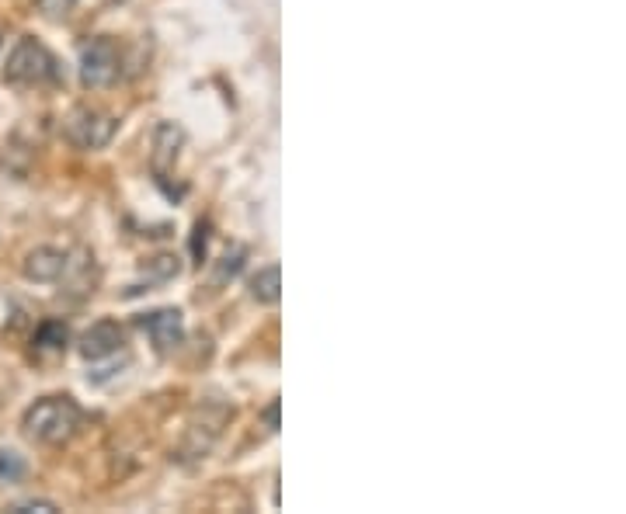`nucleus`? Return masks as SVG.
I'll return each instance as SVG.
<instances>
[{
  "label": "nucleus",
  "mask_w": 626,
  "mask_h": 514,
  "mask_svg": "<svg viewBox=\"0 0 626 514\" xmlns=\"http://www.w3.org/2000/svg\"><path fill=\"white\" fill-rule=\"evenodd\" d=\"M84 428V410L74 396H42L21 417V431L39 445H67Z\"/></svg>",
  "instance_id": "obj_1"
},
{
  "label": "nucleus",
  "mask_w": 626,
  "mask_h": 514,
  "mask_svg": "<svg viewBox=\"0 0 626 514\" xmlns=\"http://www.w3.org/2000/svg\"><path fill=\"white\" fill-rule=\"evenodd\" d=\"M4 80L7 84H18V87H42V84H60L63 70L60 60L42 46L39 39L32 35H21L18 46L11 49L4 66Z\"/></svg>",
  "instance_id": "obj_2"
},
{
  "label": "nucleus",
  "mask_w": 626,
  "mask_h": 514,
  "mask_svg": "<svg viewBox=\"0 0 626 514\" xmlns=\"http://www.w3.org/2000/svg\"><path fill=\"white\" fill-rule=\"evenodd\" d=\"M122 77V49L115 39L98 35V39L84 42L80 49V84L101 91V87H112Z\"/></svg>",
  "instance_id": "obj_3"
},
{
  "label": "nucleus",
  "mask_w": 626,
  "mask_h": 514,
  "mask_svg": "<svg viewBox=\"0 0 626 514\" xmlns=\"http://www.w3.org/2000/svg\"><path fill=\"white\" fill-rule=\"evenodd\" d=\"M115 129H119V119L101 108H74L63 122V139L77 150H101L115 139Z\"/></svg>",
  "instance_id": "obj_4"
},
{
  "label": "nucleus",
  "mask_w": 626,
  "mask_h": 514,
  "mask_svg": "<svg viewBox=\"0 0 626 514\" xmlns=\"http://www.w3.org/2000/svg\"><path fill=\"white\" fill-rule=\"evenodd\" d=\"M122 344H126V330H122L115 320H98L80 334L77 351L87 358V362H105V358H112L115 351H122Z\"/></svg>",
  "instance_id": "obj_5"
},
{
  "label": "nucleus",
  "mask_w": 626,
  "mask_h": 514,
  "mask_svg": "<svg viewBox=\"0 0 626 514\" xmlns=\"http://www.w3.org/2000/svg\"><path fill=\"white\" fill-rule=\"evenodd\" d=\"M140 327L150 334V341L157 344V351H174L181 341H185V317L181 310H154V313H143Z\"/></svg>",
  "instance_id": "obj_6"
},
{
  "label": "nucleus",
  "mask_w": 626,
  "mask_h": 514,
  "mask_svg": "<svg viewBox=\"0 0 626 514\" xmlns=\"http://www.w3.org/2000/svg\"><path fill=\"white\" fill-rule=\"evenodd\" d=\"M67 268L70 257L60 247H35V251L25 254V264H21L28 282H60L67 275Z\"/></svg>",
  "instance_id": "obj_7"
},
{
  "label": "nucleus",
  "mask_w": 626,
  "mask_h": 514,
  "mask_svg": "<svg viewBox=\"0 0 626 514\" xmlns=\"http://www.w3.org/2000/svg\"><path fill=\"white\" fill-rule=\"evenodd\" d=\"M70 327L63 320H42L32 337V355L35 358H60L67 355Z\"/></svg>",
  "instance_id": "obj_8"
},
{
  "label": "nucleus",
  "mask_w": 626,
  "mask_h": 514,
  "mask_svg": "<svg viewBox=\"0 0 626 514\" xmlns=\"http://www.w3.org/2000/svg\"><path fill=\"white\" fill-rule=\"evenodd\" d=\"M181 143H185L181 129L171 126V122H160L157 132H154V174H157V178H164L167 167H171L174 160H178Z\"/></svg>",
  "instance_id": "obj_9"
},
{
  "label": "nucleus",
  "mask_w": 626,
  "mask_h": 514,
  "mask_svg": "<svg viewBox=\"0 0 626 514\" xmlns=\"http://www.w3.org/2000/svg\"><path fill=\"white\" fill-rule=\"evenodd\" d=\"M251 296L258 299L261 306H275L282 299V271L279 264H268L258 275L251 278Z\"/></svg>",
  "instance_id": "obj_10"
},
{
  "label": "nucleus",
  "mask_w": 626,
  "mask_h": 514,
  "mask_svg": "<svg viewBox=\"0 0 626 514\" xmlns=\"http://www.w3.org/2000/svg\"><path fill=\"white\" fill-rule=\"evenodd\" d=\"M181 271V264H178V257L174 254H160L154 257V261L147 264V278L150 282H167V278H174Z\"/></svg>",
  "instance_id": "obj_11"
},
{
  "label": "nucleus",
  "mask_w": 626,
  "mask_h": 514,
  "mask_svg": "<svg viewBox=\"0 0 626 514\" xmlns=\"http://www.w3.org/2000/svg\"><path fill=\"white\" fill-rule=\"evenodd\" d=\"M25 473L28 466L18 452H0V483H18Z\"/></svg>",
  "instance_id": "obj_12"
},
{
  "label": "nucleus",
  "mask_w": 626,
  "mask_h": 514,
  "mask_svg": "<svg viewBox=\"0 0 626 514\" xmlns=\"http://www.w3.org/2000/svg\"><path fill=\"white\" fill-rule=\"evenodd\" d=\"M74 7H77V0H35V11H39L42 18H49V21L67 18Z\"/></svg>",
  "instance_id": "obj_13"
},
{
  "label": "nucleus",
  "mask_w": 626,
  "mask_h": 514,
  "mask_svg": "<svg viewBox=\"0 0 626 514\" xmlns=\"http://www.w3.org/2000/svg\"><path fill=\"white\" fill-rule=\"evenodd\" d=\"M244 257H247L244 247H234V251H227V257L220 261V271H216V282H227V278H234L237 271L244 268Z\"/></svg>",
  "instance_id": "obj_14"
},
{
  "label": "nucleus",
  "mask_w": 626,
  "mask_h": 514,
  "mask_svg": "<svg viewBox=\"0 0 626 514\" xmlns=\"http://www.w3.org/2000/svg\"><path fill=\"white\" fill-rule=\"evenodd\" d=\"M206 247H209V223L199 219V223H195V237H192V257L199 264L206 261Z\"/></svg>",
  "instance_id": "obj_15"
},
{
  "label": "nucleus",
  "mask_w": 626,
  "mask_h": 514,
  "mask_svg": "<svg viewBox=\"0 0 626 514\" xmlns=\"http://www.w3.org/2000/svg\"><path fill=\"white\" fill-rule=\"evenodd\" d=\"M53 514V511H60L53 501H42V497H32V501H18V504H11V514Z\"/></svg>",
  "instance_id": "obj_16"
},
{
  "label": "nucleus",
  "mask_w": 626,
  "mask_h": 514,
  "mask_svg": "<svg viewBox=\"0 0 626 514\" xmlns=\"http://www.w3.org/2000/svg\"><path fill=\"white\" fill-rule=\"evenodd\" d=\"M261 417H265L268 431H279V400H272V403H268V407H265V414H261Z\"/></svg>",
  "instance_id": "obj_17"
},
{
  "label": "nucleus",
  "mask_w": 626,
  "mask_h": 514,
  "mask_svg": "<svg viewBox=\"0 0 626 514\" xmlns=\"http://www.w3.org/2000/svg\"><path fill=\"white\" fill-rule=\"evenodd\" d=\"M0 46H4V28H0Z\"/></svg>",
  "instance_id": "obj_18"
}]
</instances>
